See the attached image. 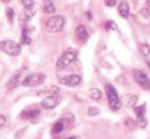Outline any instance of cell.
Returning <instances> with one entry per match:
<instances>
[{"mask_svg": "<svg viewBox=\"0 0 150 139\" xmlns=\"http://www.w3.org/2000/svg\"><path fill=\"white\" fill-rule=\"evenodd\" d=\"M0 50L4 54L11 55V57H17L21 52V46L18 43L11 39H4L0 41Z\"/></svg>", "mask_w": 150, "mask_h": 139, "instance_id": "cell-1", "label": "cell"}, {"mask_svg": "<svg viewBox=\"0 0 150 139\" xmlns=\"http://www.w3.org/2000/svg\"><path fill=\"white\" fill-rule=\"evenodd\" d=\"M106 93H107L108 103L112 111H118L121 108V100H120L118 93L111 84L106 85Z\"/></svg>", "mask_w": 150, "mask_h": 139, "instance_id": "cell-2", "label": "cell"}, {"mask_svg": "<svg viewBox=\"0 0 150 139\" xmlns=\"http://www.w3.org/2000/svg\"><path fill=\"white\" fill-rule=\"evenodd\" d=\"M64 19L62 15H57L50 18L45 24V28L50 33H57L64 28Z\"/></svg>", "mask_w": 150, "mask_h": 139, "instance_id": "cell-3", "label": "cell"}, {"mask_svg": "<svg viewBox=\"0 0 150 139\" xmlns=\"http://www.w3.org/2000/svg\"><path fill=\"white\" fill-rule=\"evenodd\" d=\"M45 75L43 73H34L25 77L24 80L22 81L21 85L26 88L36 87V86H40L42 84L45 82Z\"/></svg>", "mask_w": 150, "mask_h": 139, "instance_id": "cell-4", "label": "cell"}, {"mask_svg": "<svg viewBox=\"0 0 150 139\" xmlns=\"http://www.w3.org/2000/svg\"><path fill=\"white\" fill-rule=\"evenodd\" d=\"M77 59V55L73 52H67L62 55L59 59V61L57 62V69L59 71L64 70L66 68H68L70 65L73 64L74 62Z\"/></svg>", "mask_w": 150, "mask_h": 139, "instance_id": "cell-5", "label": "cell"}, {"mask_svg": "<svg viewBox=\"0 0 150 139\" xmlns=\"http://www.w3.org/2000/svg\"><path fill=\"white\" fill-rule=\"evenodd\" d=\"M62 102V97L59 96V94H50V96L45 97L40 102V106L45 110H52L59 105Z\"/></svg>", "mask_w": 150, "mask_h": 139, "instance_id": "cell-6", "label": "cell"}, {"mask_svg": "<svg viewBox=\"0 0 150 139\" xmlns=\"http://www.w3.org/2000/svg\"><path fill=\"white\" fill-rule=\"evenodd\" d=\"M133 78H134L135 82L144 90H150V80L145 73H143L140 70H134Z\"/></svg>", "mask_w": 150, "mask_h": 139, "instance_id": "cell-7", "label": "cell"}, {"mask_svg": "<svg viewBox=\"0 0 150 139\" xmlns=\"http://www.w3.org/2000/svg\"><path fill=\"white\" fill-rule=\"evenodd\" d=\"M81 81H82V79L79 75H70L59 79V84L69 86V87H75V86H78L80 84Z\"/></svg>", "mask_w": 150, "mask_h": 139, "instance_id": "cell-8", "label": "cell"}, {"mask_svg": "<svg viewBox=\"0 0 150 139\" xmlns=\"http://www.w3.org/2000/svg\"><path fill=\"white\" fill-rule=\"evenodd\" d=\"M76 35H77V38H79L80 41H82L84 43L89 40V33H88L86 26L83 24L78 25V27L76 28Z\"/></svg>", "mask_w": 150, "mask_h": 139, "instance_id": "cell-9", "label": "cell"}, {"mask_svg": "<svg viewBox=\"0 0 150 139\" xmlns=\"http://www.w3.org/2000/svg\"><path fill=\"white\" fill-rule=\"evenodd\" d=\"M36 11H38V8H36L35 4H32L30 6H27V7H24L23 10V19L24 21H29L34 15H35Z\"/></svg>", "mask_w": 150, "mask_h": 139, "instance_id": "cell-10", "label": "cell"}, {"mask_svg": "<svg viewBox=\"0 0 150 139\" xmlns=\"http://www.w3.org/2000/svg\"><path fill=\"white\" fill-rule=\"evenodd\" d=\"M20 77H21V71L16 72L14 75L11 77L10 80L8 81L6 87H7L9 90H12V89H14V88H16L20 83Z\"/></svg>", "mask_w": 150, "mask_h": 139, "instance_id": "cell-11", "label": "cell"}, {"mask_svg": "<svg viewBox=\"0 0 150 139\" xmlns=\"http://www.w3.org/2000/svg\"><path fill=\"white\" fill-rule=\"evenodd\" d=\"M118 12L121 17L123 18H128L129 17V12H130V7L129 4L126 1H122L118 6Z\"/></svg>", "mask_w": 150, "mask_h": 139, "instance_id": "cell-12", "label": "cell"}, {"mask_svg": "<svg viewBox=\"0 0 150 139\" xmlns=\"http://www.w3.org/2000/svg\"><path fill=\"white\" fill-rule=\"evenodd\" d=\"M43 11L45 13H54L55 12V7L54 4V0H43Z\"/></svg>", "mask_w": 150, "mask_h": 139, "instance_id": "cell-13", "label": "cell"}, {"mask_svg": "<svg viewBox=\"0 0 150 139\" xmlns=\"http://www.w3.org/2000/svg\"><path fill=\"white\" fill-rule=\"evenodd\" d=\"M137 100H138L137 96H135V95H126L123 102L126 106H131V107H133V106L137 103Z\"/></svg>", "mask_w": 150, "mask_h": 139, "instance_id": "cell-14", "label": "cell"}, {"mask_svg": "<svg viewBox=\"0 0 150 139\" xmlns=\"http://www.w3.org/2000/svg\"><path fill=\"white\" fill-rule=\"evenodd\" d=\"M38 115H40V111L38 110H30L28 112H25V114H23V118L28 120H33L35 118H38Z\"/></svg>", "mask_w": 150, "mask_h": 139, "instance_id": "cell-15", "label": "cell"}, {"mask_svg": "<svg viewBox=\"0 0 150 139\" xmlns=\"http://www.w3.org/2000/svg\"><path fill=\"white\" fill-rule=\"evenodd\" d=\"M137 126H139L140 128H142V129H144V128H146V126H147V118L145 117V115H140V116H137Z\"/></svg>", "mask_w": 150, "mask_h": 139, "instance_id": "cell-16", "label": "cell"}, {"mask_svg": "<svg viewBox=\"0 0 150 139\" xmlns=\"http://www.w3.org/2000/svg\"><path fill=\"white\" fill-rule=\"evenodd\" d=\"M90 96H91V98L93 99V100L99 101L102 98V93H101L100 90L94 88V89H92L91 91H90Z\"/></svg>", "mask_w": 150, "mask_h": 139, "instance_id": "cell-17", "label": "cell"}, {"mask_svg": "<svg viewBox=\"0 0 150 139\" xmlns=\"http://www.w3.org/2000/svg\"><path fill=\"white\" fill-rule=\"evenodd\" d=\"M54 132L55 133H61L62 131L64 129V124L63 121H57V123L54 125Z\"/></svg>", "mask_w": 150, "mask_h": 139, "instance_id": "cell-18", "label": "cell"}, {"mask_svg": "<svg viewBox=\"0 0 150 139\" xmlns=\"http://www.w3.org/2000/svg\"><path fill=\"white\" fill-rule=\"evenodd\" d=\"M139 48H140V52H141V54L144 55V57H148L149 54H150L149 45H145V43H141V45H139Z\"/></svg>", "mask_w": 150, "mask_h": 139, "instance_id": "cell-19", "label": "cell"}, {"mask_svg": "<svg viewBox=\"0 0 150 139\" xmlns=\"http://www.w3.org/2000/svg\"><path fill=\"white\" fill-rule=\"evenodd\" d=\"M125 125L128 127L129 129H131V130H134V129L136 128V126H137V123H136L132 118H127L126 121H125Z\"/></svg>", "mask_w": 150, "mask_h": 139, "instance_id": "cell-20", "label": "cell"}, {"mask_svg": "<svg viewBox=\"0 0 150 139\" xmlns=\"http://www.w3.org/2000/svg\"><path fill=\"white\" fill-rule=\"evenodd\" d=\"M135 113L137 116H140V115H145V112H146V107H145V104H142L141 106H138L136 107L135 109Z\"/></svg>", "mask_w": 150, "mask_h": 139, "instance_id": "cell-21", "label": "cell"}, {"mask_svg": "<svg viewBox=\"0 0 150 139\" xmlns=\"http://www.w3.org/2000/svg\"><path fill=\"white\" fill-rule=\"evenodd\" d=\"M6 16H7V19L10 23L13 22V18H14V10L11 7H8L6 9Z\"/></svg>", "mask_w": 150, "mask_h": 139, "instance_id": "cell-22", "label": "cell"}, {"mask_svg": "<svg viewBox=\"0 0 150 139\" xmlns=\"http://www.w3.org/2000/svg\"><path fill=\"white\" fill-rule=\"evenodd\" d=\"M22 43H23L24 45H30V43H31V38L28 36L26 30H23V34H22Z\"/></svg>", "mask_w": 150, "mask_h": 139, "instance_id": "cell-23", "label": "cell"}, {"mask_svg": "<svg viewBox=\"0 0 150 139\" xmlns=\"http://www.w3.org/2000/svg\"><path fill=\"white\" fill-rule=\"evenodd\" d=\"M141 14L144 16L145 18H148V19H150V8L143 7L141 9Z\"/></svg>", "mask_w": 150, "mask_h": 139, "instance_id": "cell-24", "label": "cell"}, {"mask_svg": "<svg viewBox=\"0 0 150 139\" xmlns=\"http://www.w3.org/2000/svg\"><path fill=\"white\" fill-rule=\"evenodd\" d=\"M88 112H89L90 116H96L100 113V110L95 107H91V108H89V111H88Z\"/></svg>", "mask_w": 150, "mask_h": 139, "instance_id": "cell-25", "label": "cell"}, {"mask_svg": "<svg viewBox=\"0 0 150 139\" xmlns=\"http://www.w3.org/2000/svg\"><path fill=\"white\" fill-rule=\"evenodd\" d=\"M106 28L107 29H117V25L114 21H108L106 23Z\"/></svg>", "mask_w": 150, "mask_h": 139, "instance_id": "cell-26", "label": "cell"}, {"mask_svg": "<svg viewBox=\"0 0 150 139\" xmlns=\"http://www.w3.org/2000/svg\"><path fill=\"white\" fill-rule=\"evenodd\" d=\"M21 3L24 7H27V6H30L32 4H34L33 0H21Z\"/></svg>", "mask_w": 150, "mask_h": 139, "instance_id": "cell-27", "label": "cell"}, {"mask_svg": "<svg viewBox=\"0 0 150 139\" xmlns=\"http://www.w3.org/2000/svg\"><path fill=\"white\" fill-rule=\"evenodd\" d=\"M117 3L116 0H105V4L107 6H109V7H113V6H115Z\"/></svg>", "mask_w": 150, "mask_h": 139, "instance_id": "cell-28", "label": "cell"}, {"mask_svg": "<svg viewBox=\"0 0 150 139\" xmlns=\"http://www.w3.org/2000/svg\"><path fill=\"white\" fill-rule=\"evenodd\" d=\"M5 123H6V118L3 115L0 114V127H2Z\"/></svg>", "mask_w": 150, "mask_h": 139, "instance_id": "cell-29", "label": "cell"}, {"mask_svg": "<svg viewBox=\"0 0 150 139\" xmlns=\"http://www.w3.org/2000/svg\"><path fill=\"white\" fill-rule=\"evenodd\" d=\"M86 15H87V18H88V19H89V20H92V18H93V17H92V13L90 12V11H88V12H86Z\"/></svg>", "mask_w": 150, "mask_h": 139, "instance_id": "cell-30", "label": "cell"}, {"mask_svg": "<svg viewBox=\"0 0 150 139\" xmlns=\"http://www.w3.org/2000/svg\"><path fill=\"white\" fill-rule=\"evenodd\" d=\"M145 5L148 8H150V0H146V1H145Z\"/></svg>", "mask_w": 150, "mask_h": 139, "instance_id": "cell-31", "label": "cell"}, {"mask_svg": "<svg viewBox=\"0 0 150 139\" xmlns=\"http://www.w3.org/2000/svg\"><path fill=\"white\" fill-rule=\"evenodd\" d=\"M2 2H4V3H8V2H10L11 0H1Z\"/></svg>", "mask_w": 150, "mask_h": 139, "instance_id": "cell-32", "label": "cell"}, {"mask_svg": "<svg viewBox=\"0 0 150 139\" xmlns=\"http://www.w3.org/2000/svg\"><path fill=\"white\" fill-rule=\"evenodd\" d=\"M68 139H77V138H76V136H71V137H69Z\"/></svg>", "mask_w": 150, "mask_h": 139, "instance_id": "cell-33", "label": "cell"}, {"mask_svg": "<svg viewBox=\"0 0 150 139\" xmlns=\"http://www.w3.org/2000/svg\"><path fill=\"white\" fill-rule=\"evenodd\" d=\"M147 65H148V67H149V69H150V60H149V61H147Z\"/></svg>", "mask_w": 150, "mask_h": 139, "instance_id": "cell-34", "label": "cell"}]
</instances>
